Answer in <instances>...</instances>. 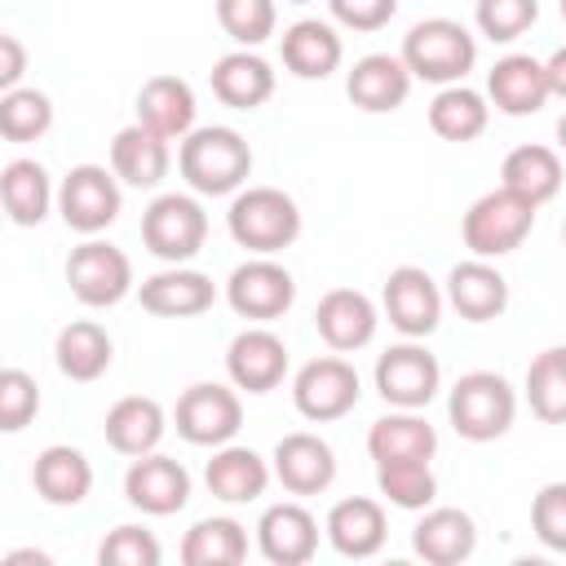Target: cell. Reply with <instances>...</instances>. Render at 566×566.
Here are the masks:
<instances>
[{
    "mask_svg": "<svg viewBox=\"0 0 566 566\" xmlns=\"http://www.w3.org/2000/svg\"><path fill=\"white\" fill-rule=\"evenodd\" d=\"M177 172L195 195H239L252 177V146L243 142L239 128L208 124L181 137L177 150Z\"/></svg>",
    "mask_w": 566,
    "mask_h": 566,
    "instance_id": "cell-1",
    "label": "cell"
},
{
    "mask_svg": "<svg viewBox=\"0 0 566 566\" xmlns=\"http://www.w3.org/2000/svg\"><path fill=\"white\" fill-rule=\"evenodd\" d=\"M230 239L252 256H274L301 239V208L279 186H243L226 212Z\"/></svg>",
    "mask_w": 566,
    "mask_h": 566,
    "instance_id": "cell-2",
    "label": "cell"
},
{
    "mask_svg": "<svg viewBox=\"0 0 566 566\" xmlns=\"http://www.w3.org/2000/svg\"><path fill=\"white\" fill-rule=\"evenodd\" d=\"M402 62L424 84H460L478 62V40L455 18H424L402 35Z\"/></svg>",
    "mask_w": 566,
    "mask_h": 566,
    "instance_id": "cell-3",
    "label": "cell"
},
{
    "mask_svg": "<svg viewBox=\"0 0 566 566\" xmlns=\"http://www.w3.org/2000/svg\"><path fill=\"white\" fill-rule=\"evenodd\" d=\"M517 394L500 371H464L447 394V420L464 442H495L513 429Z\"/></svg>",
    "mask_w": 566,
    "mask_h": 566,
    "instance_id": "cell-4",
    "label": "cell"
},
{
    "mask_svg": "<svg viewBox=\"0 0 566 566\" xmlns=\"http://www.w3.org/2000/svg\"><path fill=\"white\" fill-rule=\"evenodd\" d=\"M531 226H535V203L522 199L509 186H495V190H486L469 203V212L460 221V234H464V248L473 256L495 261V256L517 252L526 243Z\"/></svg>",
    "mask_w": 566,
    "mask_h": 566,
    "instance_id": "cell-5",
    "label": "cell"
},
{
    "mask_svg": "<svg viewBox=\"0 0 566 566\" xmlns=\"http://www.w3.org/2000/svg\"><path fill=\"white\" fill-rule=\"evenodd\" d=\"M142 243L164 265H186L208 243V212L195 195H155L142 212Z\"/></svg>",
    "mask_w": 566,
    "mask_h": 566,
    "instance_id": "cell-6",
    "label": "cell"
},
{
    "mask_svg": "<svg viewBox=\"0 0 566 566\" xmlns=\"http://www.w3.org/2000/svg\"><path fill=\"white\" fill-rule=\"evenodd\" d=\"M66 287L88 310H111L133 292V261L106 239H84L66 256Z\"/></svg>",
    "mask_w": 566,
    "mask_h": 566,
    "instance_id": "cell-7",
    "label": "cell"
},
{
    "mask_svg": "<svg viewBox=\"0 0 566 566\" xmlns=\"http://www.w3.org/2000/svg\"><path fill=\"white\" fill-rule=\"evenodd\" d=\"M363 398V380L354 371L349 358H340L336 349L323 358H310L296 376H292V402L305 420L314 424H332L340 416H349Z\"/></svg>",
    "mask_w": 566,
    "mask_h": 566,
    "instance_id": "cell-8",
    "label": "cell"
},
{
    "mask_svg": "<svg viewBox=\"0 0 566 566\" xmlns=\"http://www.w3.org/2000/svg\"><path fill=\"white\" fill-rule=\"evenodd\" d=\"M119 208H124L119 177L106 172L102 164H75L57 186V217L66 221V230H75L84 239L115 226Z\"/></svg>",
    "mask_w": 566,
    "mask_h": 566,
    "instance_id": "cell-9",
    "label": "cell"
},
{
    "mask_svg": "<svg viewBox=\"0 0 566 566\" xmlns=\"http://www.w3.org/2000/svg\"><path fill=\"white\" fill-rule=\"evenodd\" d=\"M376 394L389 402V407H407V411H420L438 398L442 389V363L438 354H429L420 340H402V345H389L380 358H376Z\"/></svg>",
    "mask_w": 566,
    "mask_h": 566,
    "instance_id": "cell-10",
    "label": "cell"
},
{
    "mask_svg": "<svg viewBox=\"0 0 566 566\" xmlns=\"http://www.w3.org/2000/svg\"><path fill=\"white\" fill-rule=\"evenodd\" d=\"M172 424L190 447H226L243 429V398L230 385L199 380L177 398Z\"/></svg>",
    "mask_w": 566,
    "mask_h": 566,
    "instance_id": "cell-11",
    "label": "cell"
},
{
    "mask_svg": "<svg viewBox=\"0 0 566 566\" xmlns=\"http://www.w3.org/2000/svg\"><path fill=\"white\" fill-rule=\"evenodd\" d=\"M226 301L239 318L252 323H274L292 310L296 301V279L287 274V265H279L274 256H248L243 265L230 270L226 279Z\"/></svg>",
    "mask_w": 566,
    "mask_h": 566,
    "instance_id": "cell-12",
    "label": "cell"
},
{
    "mask_svg": "<svg viewBox=\"0 0 566 566\" xmlns=\"http://www.w3.org/2000/svg\"><path fill=\"white\" fill-rule=\"evenodd\" d=\"M442 301L447 292L429 279V270L420 265H398L389 270L385 287H380V305H385V318L389 327H398L402 336L411 340H424L429 332H438L442 323Z\"/></svg>",
    "mask_w": 566,
    "mask_h": 566,
    "instance_id": "cell-13",
    "label": "cell"
},
{
    "mask_svg": "<svg viewBox=\"0 0 566 566\" xmlns=\"http://www.w3.org/2000/svg\"><path fill=\"white\" fill-rule=\"evenodd\" d=\"M124 500L146 517H172L190 500V473L164 451L133 455V464L124 469Z\"/></svg>",
    "mask_w": 566,
    "mask_h": 566,
    "instance_id": "cell-14",
    "label": "cell"
},
{
    "mask_svg": "<svg viewBox=\"0 0 566 566\" xmlns=\"http://www.w3.org/2000/svg\"><path fill=\"white\" fill-rule=\"evenodd\" d=\"M226 376L234 389H248V394H270L283 385L287 376V345L279 332H270L265 323L261 327H243L230 345H226Z\"/></svg>",
    "mask_w": 566,
    "mask_h": 566,
    "instance_id": "cell-15",
    "label": "cell"
},
{
    "mask_svg": "<svg viewBox=\"0 0 566 566\" xmlns=\"http://www.w3.org/2000/svg\"><path fill=\"white\" fill-rule=\"evenodd\" d=\"M270 469L287 495H318L336 482V451L318 433H283L274 442Z\"/></svg>",
    "mask_w": 566,
    "mask_h": 566,
    "instance_id": "cell-16",
    "label": "cell"
},
{
    "mask_svg": "<svg viewBox=\"0 0 566 566\" xmlns=\"http://www.w3.org/2000/svg\"><path fill=\"white\" fill-rule=\"evenodd\" d=\"M447 305L464 318V323H491L509 310V279L486 261V256H469L455 261L447 270Z\"/></svg>",
    "mask_w": 566,
    "mask_h": 566,
    "instance_id": "cell-17",
    "label": "cell"
},
{
    "mask_svg": "<svg viewBox=\"0 0 566 566\" xmlns=\"http://www.w3.org/2000/svg\"><path fill=\"white\" fill-rule=\"evenodd\" d=\"M256 548L274 566H305L318 553V522H314V513L305 504H296V500L270 504L261 513V522H256Z\"/></svg>",
    "mask_w": 566,
    "mask_h": 566,
    "instance_id": "cell-18",
    "label": "cell"
},
{
    "mask_svg": "<svg viewBox=\"0 0 566 566\" xmlns=\"http://www.w3.org/2000/svg\"><path fill=\"white\" fill-rule=\"evenodd\" d=\"M137 301L155 318H195V314L212 310L217 283L203 270L168 265V270H159V274H150V279L137 283Z\"/></svg>",
    "mask_w": 566,
    "mask_h": 566,
    "instance_id": "cell-19",
    "label": "cell"
},
{
    "mask_svg": "<svg viewBox=\"0 0 566 566\" xmlns=\"http://www.w3.org/2000/svg\"><path fill=\"white\" fill-rule=\"evenodd\" d=\"M411 80H416V75L407 71L402 53H367V57H358V62L349 66L345 93H349V102H354L358 111H367V115H389V111H398V106L407 102Z\"/></svg>",
    "mask_w": 566,
    "mask_h": 566,
    "instance_id": "cell-20",
    "label": "cell"
},
{
    "mask_svg": "<svg viewBox=\"0 0 566 566\" xmlns=\"http://www.w3.org/2000/svg\"><path fill=\"white\" fill-rule=\"evenodd\" d=\"M376 323H380V314H376L371 296L358 287H332L314 310V327H318L323 345L336 354H354V349L371 345Z\"/></svg>",
    "mask_w": 566,
    "mask_h": 566,
    "instance_id": "cell-21",
    "label": "cell"
},
{
    "mask_svg": "<svg viewBox=\"0 0 566 566\" xmlns=\"http://www.w3.org/2000/svg\"><path fill=\"white\" fill-rule=\"evenodd\" d=\"M548 71L539 57L531 53H509L500 57L491 71H486V102L500 111V115H535L544 102H548Z\"/></svg>",
    "mask_w": 566,
    "mask_h": 566,
    "instance_id": "cell-22",
    "label": "cell"
},
{
    "mask_svg": "<svg viewBox=\"0 0 566 566\" xmlns=\"http://www.w3.org/2000/svg\"><path fill=\"white\" fill-rule=\"evenodd\" d=\"M172 168V150H168V137H159L155 128L146 124H128L111 137V172L133 186V190H155Z\"/></svg>",
    "mask_w": 566,
    "mask_h": 566,
    "instance_id": "cell-23",
    "label": "cell"
},
{
    "mask_svg": "<svg viewBox=\"0 0 566 566\" xmlns=\"http://www.w3.org/2000/svg\"><path fill=\"white\" fill-rule=\"evenodd\" d=\"M323 531H327V544H332L340 557L363 562V557H376V553L385 548L389 522H385L380 500H371V495H349V500H336V504H332Z\"/></svg>",
    "mask_w": 566,
    "mask_h": 566,
    "instance_id": "cell-24",
    "label": "cell"
},
{
    "mask_svg": "<svg viewBox=\"0 0 566 566\" xmlns=\"http://www.w3.org/2000/svg\"><path fill=\"white\" fill-rule=\"evenodd\" d=\"M212 97L230 111H256L270 102L274 93V66L256 53V49H234V53H221L212 62Z\"/></svg>",
    "mask_w": 566,
    "mask_h": 566,
    "instance_id": "cell-25",
    "label": "cell"
},
{
    "mask_svg": "<svg viewBox=\"0 0 566 566\" xmlns=\"http://www.w3.org/2000/svg\"><path fill=\"white\" fill-rule=\"evenodd\" d=\"M31 486L44 504L53 509H75L88 500L93 491V464L80 447H66V442H53L35 455L31 464Z\"/></svg>",
    "mask_w": 566,
    "mask_h": 566,
    "instance_id": "cell-26",
    "label": "cell"
},
{
    "mask_svg": "<svg viewBox=\"0 0 566 566\" xmlns=\"http://www.w3.org/2000/svg\"><path fill=\"white\" fill-rule=\"evenodd\" d=\"M270 478H274V469L252 447H239V442L212 447V460L203 464V482H208V491L221 504H252V500H261Z\"/></svg>",
    "mask_w": 566,
    "mask_h": 566,
    "instance_id": "cell-27",
    "label": "cell"
},
{
    "mask_svg": "<svg viewBox=\"0 0 566 566\" xmlns=\"http://www.w3.org/2000/svg\"><path fill=\"white\" fill-rule=\"evenodd\" d=\"M411 548L429 566H460L478 548V526L464 509H424V517L411 526Z\"/></svg>",
    "mask_w": 566,
    "mask_h": 566,
    "instance_id": "cell-28",
    "label": "cell"
},
{
    "mask_svg": "<svg viewBox=\"0 0 566 566\" xmlns=\"http://www.w3.org/2000/svg\"><path fill=\"white\" fill-rule=\"evenodd\" d=\"M283 49V66L296 75V80H327L340 57H345V44H340V31L323 18H301L283 31L279 40Z\"/></svg>",
    "mask_w": 566,
    "mask_h": 566,
    "instance_id": "cell-29",
    "label": "cell"
},
{
    "mask_svg": "<svg viewBox=\"0 0 566 566\" xmlns=\"http://www.w3.org/2000/svg\"><path fill=\"white\" fill-rule=\"evenodd\" d=\"M195 88L181 75H150L137 93V124L155 128L168 142H181L195 133Z\"/></svg>",
    "mask_w": 566,
    "mask_h": 566,
    "instance_id": "cell-30",
    "label": "cell"
},
{
    "mask_svg": "<svg viewBox=\"0 0 566 566\" xmlns=\"http://www.w3.org/2000/svg\"><path fill=\"white\" fill-rule=\"evenodd\" d=\"M164 429H168V416H164V407H159L155 398H146V394L119 398V402L106 411V420H102L106 447L119 451V455H128V460L155 451V447L164 442Z\"/></svg>",
    "mask_w": 566,
    "mask_h": 566,
    "instance_id": "cell-31",
    "label": "cell"
},
{
    "mask_svg": "<svg viewBox=\"0 0 566 566\" xmlns=\"http://www.w3.org/2000/svg\"><path fill=\"white\" fill-rule=\"evenodd\" d=\"M0 199L13 226H40L49 208H57V190L40 159H9L0 168Z\"/></svg>",
    "mask_w": 566,
    "mask_h": 566,
    "instance_id": "cell-32",
    "label": "cell"
},
{
    "mask_svg": "<svg viewBox=\"0 0 566 566\" xmlns=\"http://www.w3.org/2000/svg\"><path fill=\"white\" fill-rule=\"evenodd\" d=\"M433 451H438V429L424 416L407 411V407L380 416L367 429V455L376 464H385V460H433Z\"/></svg>",
    "mask_w": 566,
    "mask_h": 566,
    "instance_id": "cell-33",
    "label": "cell"
},
{
    "mask_svg": "<svg viewBox=\"0 0 566 566\" xmlns=\"http://www.w3.org/2000/svg\"><path fill=\"white\" fill-rule=\"evenodd\" d=\"M53 358H57V371H62L66 380L88 385V380L106 376V367H111V358H115V345H111V336H106L102 323L75 318V323H66V327L57 332Z\"/></svg>",
    "mask_w": 566,
    "mask_h": 566,
    "instance_id": "cell-34",
    "label": "cell"
},
{
    "mask_svg": "<svg viewBox=\"0 0 566 566\" xmlns=\"http://www.w3.org/2000/svg\"><path fill=\"white\" fill-rule=\"evenodd\" d=\"M500 186L517 190L522 199H531L539 208L562 190V155L553 146H539V142L513 146L500 164Z\"/></svg>",
    "mask_w": 566,
    "mask_h": 566,
    "instance_id": "cell-35",
    "label": "cell"
},
{
    "mask_svg": "<svg viewBox=\"0 0 566 566\" xmlns=\"http://www.w3.org/2000/svg\"><path fill=\"white\" fill-rule=\"evenodd\" d=\"M486 124H491V106H486V97L478 93V88H469V84H447V88H438L433 93V102H429V128L442 137V142H473V137H482L486 133Z\"/></svg>",
    "mask_w": 566,
    "mask_h": 566,
    "instance_id": "cell-36",
    "label": "cell"
},
{
    "mask_svg": "<svg viewBox=\"0 0 566 566\" xmlns=\"http://www.w3.org/2000/svg\"><path fill=\"white\" fill-rule=\"evenodd\" d=\"M248 557V526L234 517H199L181 539L186 566H239Z\"/></svg>",
    "mask_w": 566,
    "mask_h": 566,
    "instance_id": "cell-37",
    "label": "cell"
},
{
    "mask_svg": "<svg viewBox=\"0 0 566 566\" xmlns=\"http://www.w3.org/2000/svg\"><path fill=\"white\" fill-rule=\"evenodd\" d=\"M526 402L544 424H566V345H548L526 363Z\"/></svg>",
    "mask_w": 566,
    "mask_h": 566,
    "instance_id": "cell-38",
    "label": "cell"
},
{
    "mask_svg": "<svg viewBox=\"0 0 566 566\" xmlns=\"http://www.w3.org/2000/svg\"><path fill=\"white\" fill-rule=\"evenodd\" d=\"M376 486L394 509H407V513H424L438 495V478L429 460H385L376 464Z\"/></svg>",
    "mask_w": 566,
    "mask_h": 566,
    "instance_id": "cell-39",
    "label": "cell"
},
{
    "mask_svg": "<svg viewBox=\"0 0 566 566\" xmlns=\"http://www.w3.org/2000/svg\"><path fill=\"white\" fill-rule=\"evenodd\" d=\"M53 128V102L40 88H9L0 93V137L4 142H40Z\"/></svg>",
    "mask_w": 566,
    "mask_h": 566,
    "instance_id": "cell-40",
    "label": "cell"
},
{
    "mask_svg": "<svg viewBox=\"0 0 566 566\" xmlns=\"http://www.w3.org/2000/svg\"><path fill=\"white\" fill-rule=\"evenodd\" d=\"M217 22L239 49H256L274 35L279 4L274 0H217Z\"/></svg>",
    "mask_w": 566,
    "mask_h": 566,
    "instance_id": "cell-41",
    "label": "cell"
},
{
    "mask_svg": "<svg viewBox=\"0 0 566 566\" xmlns=\"http://www.w3.org/2000/svg\"><path fill=\"white\" fill-rule=\"evenodd\" d=\"M539 18V0H478L473 22L491 44H513Z\"/></svg>",
    "mask_w": 566,
    "mask_h": 566,
    "instance_id": "cell-42",
    "label": "cell"
},
{
    "mask_svg": "<svg viewBox=\"0 0 566 566\" xmlns=\"http://www.w3.org/2000/svg\"><path fill=\"white\" fill-rule=\"evenodd\" d=\"M159 557H164L159 539H155L146 526H137V522L115 526V531L97 544V562H102V566H159Z\"/></svg>",
    "mask_w": 566,
    "mask_h": 566,
    "instance_id": "cell-43",
    "label": "cell"
},
{
    "mask_svg": "<svg viewBox=\"0 0 566 566\" xmlns=\"http://www.w3.org/2000/svg\"><path fill=\"white\" fill-rule=\"evenodd\" d=\"M40 411V385L35 376H27L22 367H4L0 371V429L4 433H22Z\"/></svg>",
    "mask_w": 566,
    "mask_h": 566,
    "instance_id": "cell-44",
    "label": "cell"
},
{
    "mask_svg": "<svg viewBox=\"0 0 566 566\" xmlns=\"http://www.w3.org/2000/svg\"><path fill=\"white\" fill-rule=\"evenodd\" d=\"M531 531L544 548L566 553V482H544L531 500Z\"/></svg>",
    "mask_w": 566,
    "mask_h": 566,
    "instance_id": "cell-45",
    "label": "cell"
},
{
    "mask_svg": "<svg viewBox=\"0 0 566 566\" xmlns=\"http://www.w3.org/2000/svg\"><path fill=\"white\" fill-rule=\"evenodd\" d=\"M327 9H332V22L367 35L389 27V18L398 13V0H327Z\"/></svg>",
    "mask_w": 566,
    "mask_h": 566,
    "instance_id": "cell-46",
    "label": "cell"
},
{
    "mask_svg": "<svg viewBox=\"0 0 566 566\" xmlns=\"http://www.w3.org/2000/svg\"><path fill=\"white\" fill-rule=\"evenodd\" d=\"M22 75H27V49H22V40L13 31H4L0 35V93L18 88Z\"/></svg>",
    "mask_w": 566,
    "mask_h": 566,
    "instance_id": "cell-47",
    "label": "cell"
},
{
    "mask_svg": "<svg viewBox=\"0 0 566 566\" xmlns=\"http://www.w3.org/2000/svg\"><path fill=\"white\" fill-rule=\"evenodd\" d=\"M544 71H548V93L566 102V44L544 57Z\"/></svg>",
    "mask_w": 566,
    "mask_h": 566,
    "instance_id": "cell-48",
    "label": "cell"
},
{
    "mask_svg": "<svg viewBox=\"0 0 566 566\" xmlns=\"http://www.w3.org/2000/svg\"><path fill=\"white\" fill-rule=\"evenodd\" d=\"M22 562H35V566H49V553H35V548H18L4 557V566H22Z\"/></svg>",
    "mask_w": 566,
    "mask_h": 566,
    "instance_id": "cell-49",
    "label": "cell"
},
{
    "mask_svg": "<svg viewBox=\"0 0 566 566\" xmlns=\"http://www.w3.org/2000/svg\"><path fill=\"white\" fill-rule=\"evenodd\" d=\"M557 146H562V150H566V115H562V119H557Z\"/></svg>",
    "mask_w": 566,
    "mask_h": 566,
    "instance_id": "cell-50",
    "label": "cell"
},
{
    "mask_svg": "<svg viewBox=\"0 0 566 566\" xmlns=\"http://www.w3.org/2000/svg\"><path fill=\"white\" fill-rule=\"evenodd\" d=\"M283 4H310V0H283Z\"/></svg>",
    "mask_w": 566,
    "mask_h": 566,
    "instance_id": "cell-51",
    "label": "cell"
},
{
    "mask_svg": "<svg viewBox=\"0 0 566 566\" xmlns=\"http://www.w3.org/2000/svg\"><path fill=\"white\" fill-rule=\"evenodd\" d=\"M557 9H562V18H566V0H557Z\"/></svg>",
    "mask_w": 566,
    "mask_h": 566,
    "instance_id": "cell-52",
    "label": "cell"
},
{
    "mask_svg": "<svg viewBox=\"0 0 566 566\" xmlns=\"http://www.w3.org/2000/svg\"><path fill=\"white\" fill-rule=\"evenodd\" d=\"M562 243H566V221H562Z\"/></svg>",
    "mask_w": 566,
    "mask_h": 566,
    "instance_id": "cell-53",
    "label": "cell"
}]
</instances>
